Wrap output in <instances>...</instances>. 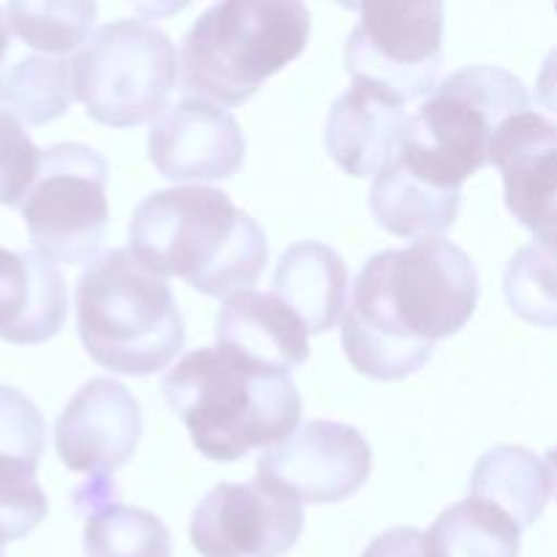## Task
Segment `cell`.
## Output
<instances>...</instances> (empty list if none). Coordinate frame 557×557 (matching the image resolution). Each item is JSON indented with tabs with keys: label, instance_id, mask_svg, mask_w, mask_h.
Masks as SVG:
<instances>
[{
	"label": "cell",
	"instance_id": "cell-30",
	"mask_svg": "<svg viewBox=\"0 0 557 557\" xmlns=\"http://www.w3.org/2000/svg\"><path fill=\"white\" fill-rule=\"evenodd\" d=\"M9 41H11L9 22H5V14H3V9H0V63H3L5 52H9Z\"/></svg>",
	"mask_w": 557,
	"mask_h": 557
},
{
	"label": "cell",
	"instance_id": "cell-21",
	"mask_svg": "<svg viewBox=\"0 0 557 557\" xmlns=\"http://www.w3.org/2000/svg\"><path fill=\"white\" fill-rule=\"evenodd\" d=\"M460 201V188H435L408 172L397 158L375 174L370 188L375 221L395 237L419 239L441 234L457 221Z\"/></svg>",
	"mask_w": 557,
	"mask_h": 557
},
{
	"label": "cell",
	"instance_id": "cell-19",
	"mask_svg": "<svg viewBox=\"0 0 557 557\" xmlns=\"http://www.w3.org/2000/svg\"><path fill=\"white\" fill-rule=\"evenodd\" d=\"M74 509L87 517V557H172V536L161 517L125 506L109 476H92L74 493Z\"/></svg>",
	"mask_w": 557,
	"mask_h": 557
},
{
	"label": "cell",
	"instance_id": "cell-12",
	"mask_svg": "<svg viewBox=\"0 0 557 557\" xmlns=\"http://www.w3.org/2000/svg\"><path fill=\"white\" fill-rule=\"evenodd\" d=\"M145 417L120 381L92 379L82 386L54 424V446L63 466L87 476H112L134 457Z\"/></svg>",
	"mask_w": 557,
	"mask_h": 557
},
{
	"label": "cell",
	"instance_id": "cell-15",
	"mask_svg": "<svg viewBox=\"0 0 557 557\" xmlns=\"http://www.w3.org/2000/svg\"><path fill=\"white\" fill-rule=\"evenodd\" d=\"M406 125L403 103L368 85H354L332 103L324 131L326 150L351 177H375L400 156Z\"/></svg>",
	"mask_w": 557,
	"mask_h": 557
},
{
	"label": "cell",
	"instance_id": "cell-11",
	"mask_svg": "<svg viewBox=\"0 0 557 557\" xmlns=\"http://www.w3.org/2000/svg\"><path fill=\"white\" fill-rule=\"evenodd\" d=\"M305 528V511L253 479L218 484L190 517V544L201 557H283Z\"/></svg>",
	"mask_w": 557,
	"mask_h": 557
},
{
	"label": "cell",
	"instance_id": "cell-2",
	"mask_svg": "<svg viewBox=\"0 0 557 557\" xmlns=\"http://www.w3.org/2000/svg\"><path fill=\"white\" fill-rule=\"evenodd\" d=\"M128 237V253L147 270L218 299L259 281L270 256L261 223L210 185L147 196L131 215Z\"/></svg>",
	"mask_w": 557,
	"mask_h": 557
},
{
	"label": "cell",
	"instance_id": "cell-6",
	"mask_svg": "<svg viewBox=\"0 0 557 557\" xmlns=\"http://www.w3.org/2000/svg\"><path fill=\"white\" fill-rule=\"evenodd\" d=\"M528 112V90L511 71L468 65L441 82L408 117L397 161L435 188H460L487 166L493 134Z\"/></svg>",
	"mask_w": 557,
	"mask_h": 557
},
{
	"label": "cell",
	"instance_id": "cell-22",
	"mask_svg": "<svg viewBox=\"0 0 557 557\" xmlns=\"http://www.w3.org/2000/svg\"><path fill=\"white\" fill-rule=\"evenodd\" d=\"M522 531L495 506L468 498L441 511L424 533L428 557H520Z\"/></svg>",
	"mask_w": 557,
	"mask_h": 557
},
{
	"label": "cell",
	"instance_id": "cell-4",
	"mask_svg": "<svg viewBox=\"0 0 557 557\" xmlns=\"http://www.w3.org/2000/svg\"><path fill=\"white\" fill-rule=\"evenodd\" d=\"M310 11L294 0H226L194 22L180 47L185 98L239 107L305 52Z\"/></svg>",
	"mask_w": 557,
	"mask_h": 557
},
{
	"label": "cell",
	"instance_id": "cell-10",
	"mask_svg": "<svg viewBox=\"0 0 557 557\" xmlns=\"http://www.w3.org/2000/svg\"><path fill=\"white\" fill-rule=\"evenodd\" d=\"M373 471V451L357 428L315 422L294 430L259 460V482L302 504H341L357 495Z\"/></svg>",
	"mask_w": 557,
	"mask_h": 557
},
{
	"label": "cell",
	"instance_id": "cell-14",
	"mask_svg": "<svg viewBox=\"0 0 557 557\" xmlns=\"http://www.w3.org/2000/svg\"><path fill=\"white\" fill-rule=\"evenodd\" d=\"M555 125L531 109L504 120L487 152L504 174L511 215L542 245H555Z\"/></svg>",
	"mask_w": 557,
	"mask_h": 557
},
{
	"label": "cell",
	"instance_id": "cell-27",
	"mask_svg": "<svg viewBox=\"0 0 557 557\" xmlns=\"http://www.w3.org/2000/svg\"><path fill=\"white\" fill-rule=\"evenodd\" d=\"M44 417L20 389L0 386V457L38 466L44 457Z\"/></svg>",
	"mask_w": 557,
	"mask_h": 557
},
{
	"label": "cell",
	"instance_id": "cell-18",
	"mask_svg": "<svg viewBox=\"0 0 557 557\" xmlns=\"http://www.w3.org/2000/svg\"><path fill=\"white\" fill-rule=\"evenodd\" d=\"M270 294L302 321L308 335H321L337 326L346 308L348 267L330 245L297 243L277 261Z\"/></svg>",
	"mask_w": 557,
	"mask_h": 557
},
{
	"label": "cell",
	"instance_id": "cell-24",
	"mask_svg": "<svg viewBox=\"0 0 557 557\" xmlns=\"http://www.w3.org/2000/svg\"><path fill=\"white\" fill-rule=\"evenodd\" d=\"M3 14L9 33L33 52L44 58H65L87 41L98 9L87 0H14L5 5Z\"/></svg>",
	"mask_w": 557,
	"mask_h": 557
},
{
	"label": "cell",
	"instance_id": "cell-28",
	"mask_svg": "<svg viewBox=\"0 0 557 557\" xmlns=\"http://www.w3.org/2000/svg\"><path fill=\"white\" fill-rule=\"evenodd\" d=\"M38 169V147L20 120L0 109V205H22Z\"/></svg>",
	"mask_w": 557,
	"mask_h": 557
},
{
	"label": "cell",
	"instance_id": "cell-13",
	"mask_svg": "<svg viewBox=\"0 0 557 557\" xmlns=\"http://www.w3.org/2000/svg\"><path fill=\"white\" fill-rule=\"evenodd\" d=\"M147 156L161 177L177 183L228 180L243 169V128L226 109L183 98L158 114L147 136Z\"/></svg>",
	"mask_w": 557,
	"mask_h": 557
},
{
	"label": "cell",
	"instance_id": "cell-23",
	"mask_svg": "<svg viewBox=\"0 0 557 557\" xmlns=\"http://www.w3.org/2000/svg\"><path fill=\"white\" fill-rule=\"evenodd\" d=\"M0 103L27 125L63 117L71 103V60L30 52L0 63Z\"/></svg>",
	"mask_w": 557,
	"mask_h": 557
},
{
	"label": "cell",
	"instance_id": "cell-20",
	"mask_svg": "<svg viewBox=\"0 0 557 557\" xmlns=\"http://www.w3.org/2000/svg\"><path fill=\"white\" fill-rule=\"evenodd\" d=\"M468 490L471 498L495 506L525 531L553 498V457H539L522 446H495L476 462Z\"/></svg>",
	"mask_w": 557,
	"mask_h": 557
},
{
	"label": "cell",
	"instance_id": "cell-8",
	"mask_svg": "<svg viewBox=\"0 0 557 557\" xmlns=\"http://www.w3.org/2000/svg\"><path fill=\"white\" fill-rule=\"evenodd\" d=\"M109 163L96 147L79 141L38 152V169L22 196L30 243L47 261H92L109 226Z\"/></svg>",
	"mask_w": 557,
	"mask_h": 557
},
{
	"label": "cell",
	"instance_id": "cell-17",
	"mask_svg": "<svg viewBox=\"0 0 557 557\" xmlns=\"http://www.w3.org/2000/svg\"><path fill=\"white\" fill-rule=\"evenodd\" d=\"M218 348L275 370L299 368L310 357L302 321L267 292H239L223 302Z\"/></svg>",
	"mask_w": 557,
	"mask_h": 557
},
{
	"label": "cell",
	"instance_id": "cell-7",
	"mask_svg": "<svg viewBox=\"0 0 557 557\" xmlns=\"http://www.w3.org/2000/svg\"><path fill=\"white\" fill-rule=\"evenodd\" d=\"M177 82V54L158 25L114 20L71 58V96L96 123L131 128L166 107Z\"/></svg>",
	"mask_w": 557,
	"mask_h": 557
},
{
	"label": "cell",
	"instance_id": "cell-31",
	"mask_svg": "<svg viewBox=\"0 0 557 557\" xmlns=\"http://www.w3.org/2000/svg\"><path fill=\"white\" fill-rule=\"evenodd\" d=\"M0 557H5V553H3V547H0Z\"/></svg>",
	"mask_w": 557,
	"mask_h": 557
},
{
	"label": "cell",
	"instance_id": "cell-26",
	"mask_svg": "<svg viewBox=\"0 0 557 557\" xmlns=\"http://www.w3.org/2000/svg\"><path fill=\"white\" fill-rule=\"evenodd\" d=\"M38 466L0 457V547L36 531L49 515V500L36 479Z\"/></svg>",
	"mask_w": 557,
	"mask_h": 557
},
{
	"label": "cell",
	"instance_id": "cell-5",
	"mask_svg": "<svg viewBox=\"0 0 557 557\" xmlns=\"http://www.w3.org/2000/svg\"><path fill=\"white\" fill-rule=\"evenodd\" d=\"M76 330L103 370L152 375L185 346L172 288L125 248L92 259L76 283Z\"/></svg>",
	"mask_w": 557,
	"mask_h": 557
},
{
	"label": "cell",
	"instance_id": "cell-9",
	"mask_svg": "<svg viewBox=\"0 0 557 557\" xmlns=\"http://www.w3.org/2000/svg\"><path fill=\"white\" fill-rule=\"evenodd\" d=\"M346 41V71L397 103L428 98L444 69V3H357Z\"/></svg>",
	"mask_w": 557,
	"mask_h": 557
},
{
	"label": "cell",
	"instance_id": "cell-16",
	"mask_svg": "<svg viewBox=\"0 0 557 557\" xmlns=\"http://www.w3.org/2000/svg\"><path fill=\"white\" fill-rule=\"evenodd\" d=\"M69 292L58 267L36 250L0 248V341L47 343L63 330Z\"/></svg>",
	"mask_w": 557,
	"mask_h": 557
},
{
	"label": "cell",
	"instance_id": "cell-29",
	"mask_svg": "<svg viewBox=\"0 0 557 557\" xmlns=\"http://www.w3.org/2000/svg\"><path fill=\"white\" fill-rule=\"evenodd\" d=\"M362 557H428L424 533L417 528H395L370 542Z\"/></svg>",
	"mask_w": 557,
	"mask_h": 557
},
{
	"label": "cell",
	"instance_id": "cell-1",
	"mask_svg": "<svg viewBox=\"0 0 557 557\" xmlns=\"http://www.w3.org/2000/svg\"><path fill=\"white\" fill-rule=\"evenodd\" d=\"M479 302L471 256L441 234L375 253L359 270L341 315L348 362L375 381L424 368L438 341L457 335Z\"/></svg>",
	"mask_w": 557,
	"mask_h": 557
},
{
	"label": "cell",
	"instance_id": "cell-3",
	"mask_svg": "<svg viewBox=\"0 0 557 557\" xmlns=\"http://www.w3.org/2000/svg\"><path fill=\"white\" fill-rule=\"evenodd\" d=\"M161 389L196 449L218 462L283 444L302 419V397L288 370L248 362L218 346L180 359Z\"/></svg>",
	"mask_w": 557,
	"mask_h": 557
},
{
	"label": "cell",
	"instance_id": "cell-25",
	"mask_svg": "<svg viewBox=\"0 0 557 557\" xmlns=\"http://www.w3.org/2000/svg\"><path fill=\"white\" fill-rule=\"evenodd\" d=\"M504 288L520 319L547 330L555 326V245L522 248L506 270Z\"/></svg>",
	"mask_w": 557,
	"mask_h": 557
}]
</instances>
